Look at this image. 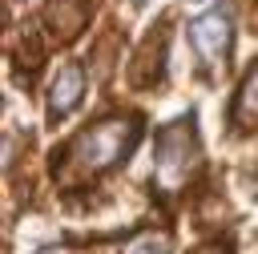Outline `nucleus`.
<instances>
[{"label": "nucleus", "mask_w": 258, "mask_h": 254, "mask_svg": "<svg viewBox=\"0 0 258 254\" xmlns=\"http://www.w3.org/2000/svg\"><path fill=\"white\" fill-rule=\"evenodd\" d=\"M81 93H85V77H81V65H64L52 81V93H48V117H69L77 105H81Z\"/></svg>", "instance_id": "obj_4"}, {"label": "nucleus", "mask_w": 258, "mask_h": 254, "mask_svg": "<svg viewBox=\"0 0 258 254\" xmlns=\"http://www.w3.org/2000/svg\"><path fill=\"white\" fill-rule=\"evenodd\" d=\"M133 141H137V125L125 121V117H113V121H101V125L77 133L73 145H69L64 153H56V157H69V161H73L77 169H85V173H101V169L117 165V161L133 149Z\"/></svg>", "instance_id": "obj_1"}, {"label": "nucleus", "mask_w": 258, "mask_h": 254, "mask_svg": "<svg viewBox=\"0 0 258 254\" xmlns=\"http://www.w3.org/2000/svg\"><path fill=\"white\" fill-rule=\"evenodd\" d=\"M198 165V133H194V117H181L173 125H165L157 133V177L177 185L189 177V169Z\"/></svg>", "instance_id": "obj_2"}, {"label": "nucleus", "mask_w": 258, "mask_h": 254, "mask_svg": "<svg viewBox=\"0 0 258 254\" xmlns=\"http://www.w3.org/2000/svg\"><path fill=\"white\" fill-rule=\"evenodd\" d=\"M125 254H169V238L165 234H141Z\"/></svg>", "instance_id": "obj_6"}, {"label": "nucleus", "mask_w": 258, "mask_h": 254, "mask_svg": "<svg viewBox=\"0 0 258 254\" xmlns=\"http://www.w3.org/2000/svg\"><path fill=\"white\" fill-rule=\"evenodd\" d=\"M198 254H226V250H218V246H210V250H198Z\"/></svg>", "instance_id": "obj_7"}, {"label": "nucleus", "mask_w": 258, "mask_h": 254, "mask_svg": "<svg viewBox=\"0 0 258 254\" xmlns=\"http://www.w3.org/2000/svg\"><path fill=\"white\" fill-rule=\"evenodd\" d=\"M189 44H194V52H198V60H202L206 69L226 65V52H230V12H226V8L202 12V16L189 24Z\"/></svg>", "instance_id": "obj_3"}, {"label": "nucleus", "mask_w": 258, "mask_h": 254, "mask_svg": "<svg viewBox=\"0 0 258 254\" xmlns=\"http://www.w3.org/2000/svg\"><path fill=\"white\" fill-rule=\"evenodd\" d=\"M230 125L234 129H258V65L250 69V77L242 81L234 109H230Z\"/></svg>", "instance_id": "obj_5"}]
</instances>
